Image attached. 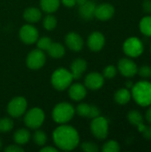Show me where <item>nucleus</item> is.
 Returning a JSON list of instances; mask_svg holds the SVG:
<instances>
[{"label":"nucleus","mask_w":151,"mask_h":152,"mask_svg":"<svg viewBox=\"0 0 151 152\" xmlns=\"http://www.w3.org/2000/svg\"><path fill=\"white\" fill-rule=\"evenodd\" d=\"M127 118H128V121L130 122V124H132L133 126H135L136 127L144 123V118L142 115L141 112H139L138 110H131L128 112L127 114Z\"/></svg>","instance_id":"obj_24"},{"label":"nucleus","mask_w":151,"mask_h":152,"mask_svg":"<svg viewBox=\"0 0 151 152\" xmlns=\"http://www.w3.org/2000/svg\"><path fill=\"white\" fill-rule=\"evenodd\" d=\"M138 74L144 78L151 77V67L150 65H143L138 69Z\"/></svg>","instance_id":"obj_34"},{"label":"nucleus","mask_w":151,"mask_h":152,"mask_svg":"<svg viewBox=\"0 0 151 152\" xmlns=\"http://www.w3.org/2000/svg\"><path fill=\"white\" fill-rule=\"evenodd\" d=\"M115 13V8L112 4L104 3L96 6L94 17L100 20H108L113 17Z\"/></svg>","instance_id":"obj_15"},{"label":"nucleus","mask_w":151,"mask_h":152,"mask_svg":"<svg viewBox=\"0 0 151 152\" xmlns=\"http://www.w3.org/2000/svg\"><path fill=\"white\" fill-rule=\"evenodd\" d=\"M2 144H3V143H2V141H1V139H0V149H1V147H2Z\"/></svg>","instance_id":"obj_44"},{"label":"nucleus","mask_w":151,"mask_h":152,"mask_svg":"<svg viewBox=\"0 0 151 152\" xmlns=\"http://www.w3.org/2000/svg\"><path fill=\"white\" fill-rule=\"evenodd\" d=\"M81 149L85 152H97L99 151L98 145L92 142H85L81 144Z\"/></svg>","instance_id":"obj_33"},{"label":"nucleus","mask_w":151,"mask_h":152,"mask_svg":"<svg viewBox=\"0 0 151 152\" xmlns=\"http://www.w3.org/2000/svg\"><path fill=\"white\" fill-rule=\"evenodd\" d=\"M85 1H86V0H77V4L78 5H80V4H84Z\"/></svg>","instance_id":"obj_43"},{"label":"nucleus","mask_w":151,"mask_h":152,"mask_svg":"<svg viewBox=\"0 0 151 152\" xmlns=\"http://www.w3.org/2000/svg\"><path fill=\"white\" fill-rule=\"evenodd\" d=\"M23 18L28 23H35L39 21L42 18V12L36 7H28L25 9L23 12Z\"/></svg>","instance_id":"obj_19"},{"label":"nucleus","mask_w":151,"mask_h":152,"mask_svg":"<svg viewBox=\"0 0 151 152\" xmlns=\"http://www.w3.org/2000/svg\"><path fill=\"white\" fill-rule=\"evenodd\" d=\"M90 128L93 135L99 140L106 139L109 134V122L104 117L99 116L93 118Z\"/></svg>","instance_id":"obj_7"},{"label":"nucleus","mask_w":151,"mask_h":152,"mask_svg":"<svg viewBox=\"0 0 151 152\" xmlns=\"http://www.w3.org/2000/svg\"><path fill=\"white\" fill-rule=\"evenodd\" d=\"M123 51L127 56L137 58L142 54L144 51V45L140 38L136 37H131L124 42Z\"/></svg>","instance_id":"obj_6"},{"label":"nucleus","mask_w":151,"mask_h":152,"mask_svg":"<svg viewBox=\"0 0 151 152\" xmlns=\"http://www.w3.org/2000/svg\"><path fill=\"white\" fill-rule=\"evenodd\" d=\"M5 152H23L24 149L22 147H20V145L17 144H12V145H9L4 149Z\"/></svg>","instance_id":"obj_36"},{"label":"nucleus","mask_w":151,"mask_h":152,"mask_svg":"<svg viewBox=\"0 0 151 152\" xmlns=\"http://www.w3.org/2000/svg\"><path fill=\"white\" fill-rule=\"evenodd\" d=\"M66 45L74 52H79L84 47V39L76 32H69L65 37Z\"/></svg>","instance_id":"obj_14"},{"label":"nucleus","mask_w":151,"mask_h":152,"mask_svg":"<svg viewBox=\"0 0 151 152\" xmlns=\"http://www.w3.org/2000/svg\"><path fill=\"white\" fill-rule=\"evenodd\" d=\"M58 151L56 148H53L52 146H43V148L40 150L41 152H56Z\"/></svg>","instance_id":"obj_40"},{"label":"nucleus","mask_w":151,"mask_h":152,"mask_svg":"<svg viewBox=\"0 0 151 152\" xmlns=\"http://www.w3.org/2000/svg\"><path fill=\"white\" fill-rule=\"evenodd\" d=\"M45 118V114L44 110L40 108L35 107L30 109L24 116V124L27 127L30 129L39 128Z\"/></svg>","instance_id":"obj_5"},{"label":"nucleus","mask_w":151,"mask_h":152,"mask_svg":"<svg viewBox=\"0 0 151 152\" xmlns=\"http://www.w3.org/2000/svg\"><path fill=\"white\" fill-rule=\"evenodd\" d=\"M87 69V62L82 59L77 58L70 65V72L74 79H78L82 77L83 73Z\"/></svg>","instance_id":"obj_18"},{"label":"nucleus","mask_w":151,"mask_h":152,"mask_svg":"<svg viewBox=\"0 0 151 152\" xmlns=\"http://www.w3.org/2000/svg\"><path fill=\"white\" fill-rule=\"evenodd\" d=\"M131 89L132 97L138 105L142 107H147L151 105L150 82L140 81L136 84H133Z\"/></svg>","instance_id":"obj_2"},{"label":"nucleus","mask_w":151,"mask_h":152,"mask_svg":"<svg viewBox=\"0 0 151 152\" xmlns=\"http://www.w3.org/2000/svg\"><path fill=\"white\" fill-rule=\"evenodd\" d=\"M131 98H132V94L129 91V89H127L126 87L117 90L114 94V100L119 105L127 104L131 101Z\"/></svg>","instance_id":"obj_20"},{"label":"nucleus","mask_w":151,"mask_h":152,"mask_svg":"<svg viewBox=\"0 0 151 152\" xmlns=\"http://www.w3.org/2000/svg\"><path fill=\"white\" fill-rule=\"evenodd\" d=\"M117 69L122 76L125 77H133L138 73L137 64L129 58H122L117 63Z\"/></svg>","instance_id":"obj_11"},{"label":"nucleus","mask_w":151,"mask_h":152,"mask_svg":"<svg viewBox=\"0 0 151 152\" xmlns=\"http://www.w3.org/2000/svg\"><path fill=\"white\" fill-rule=\"evenodd\" d=\"M75 113L76 110L70 103L61 102L53 108L52 117L54 122L61 125L70 121L73 118Z\"/></svg>","instance_id":"obj_3"},{"label":"nucleus","mask_w":151,"mask_h":152,"mask_svg":"<svg viewBox=\"0 0 151 152\" xmlns=\"http://www.w3.org/2000/svg\"><path fill=\"white\" fill-rule=\"evenodd\" d=\"M133 83L132 81H128V82L125 84V87H126L127 89H131V88L133 87Z\"/></svg>","instance_id":"obj_42"},{"label":"nucleus","mask_w":151,"mask_h":152,"mask_svg":"<svg viewBox=\"0 0 151 152\" xmlns=\"http://www.w3.org/2000/svg\"><path fill=\"white\" fill-rule=\"evenodd\" d=\"M37 48L42 50V51H47L48 48L50 47L51 44L53 43L52 39L49 37H38L37 41L36 42Z\"/></svg>","instance_id":"obj_30"},{"label":"nucleus","mask_w":151,"mask_h":152,"mask_svg":"<svg viewBox=\"0 0 151 152\" xmlns=\"http://www.w3.org/2000/svg\"><path fill=\"white\" fill-rule=\"evenodd\" d=\"M101 151L103 152H118L120 151V145L117 142L110 140L102 146Z\"/></svg>","instance_id":"obj_29"},{"label":"nucleus","mask_w":151,"mask_h":152,"mask_svg":"<svg viewBox=\"0 0 151 152\" xmlns=\"http://www.w3.org/2000/svg\"><path fill=\"white\" fill-rule=\"evenodd\" d=\"M87 94L86 87L85 85H82L80 83H75L71 84L69 87V98L75 102L82 101L85 98Z\"/></svg>","instance_id":"obj_16"},{"label":"nucleus","mask_w":151,"mask_h":152,"mask_svg":"<svg viewBox=\"0 0 151 152\" xmlns=\"http://www.w3.org/2000/svg\"><path fill=\"white\" fill-rule=\"evenodd\" d=\"M101 116V110L100 109L95 106V105H91L90 106V111H89V115H88V118H97Z\"/></svg>","instance_id":"obj_35"},{"label":"nucleus","mask_w":151,"mask_h":152,"mask_svg":"<svg viewBox=\"0 0 151 152\" xmlns=\"http://www.w3.org/2000/svg\"><path fill=\"white\" fill-rule=\"evenodd\" d=\"M143 12L146 13H151V0H145L142 4Z\"/></svg>","instance_id":"obj_37"},{"label":"nucleus","mask_w":151,"mask_h":152,"mask_svg":"<svg viewBox=\"0 0 151 152\" xmlns=\"http://www.w3.org/2000/svg\"><path fill=\"white\" fill-rule=\"evenodd\" d=\"M46 61V56L44 51L40 49L32 50L26 58V64L30 69H41Z\"/></svg>","instance_id":"obj_9"},{"label":"nucleus","mask_w":151,"mask_h":152,"mask_svg":"<svg viewBox=\"0 0 151 152\" xmlns=\"http://www.w3.org/2000/svg\"><path fill=\"white\" fill-rule=\"evenodd\" d=\"M145 118H146L147 122H148L149 124H150L151 125V107L150 108H149V110L146 111V114H145Z\"/></svg>","instance_id":"obj_41"},{"label":"nucleus","mask_w":151,"mask_h":152,"mask_svg":"<svg viewBox=\"0 0 151 152\" xmlns=\"http://www.w3.org/2000/svg\"><path fill=\"white\" fill-rule=\"evenodd\" d=\"M105 45V37L99 31H94L90 34L87 38V45L93 52L101 51Z\"/></svg>","instance_id":"obj_13"},{"label":"nucleus","mask_w":151,"mask_h":152,"mask_svg":"<svg viewBox=\"0 0 151 152\" xmlns=\"http://www.w3.org/2000/svg\"><path fill=\"white\" fill-rule=\"evenodd\" d=\"M73 77L70 70H68L63 68L57 69L54 70L51 77V83L53 86L58 91H64L69 87L72 84Z\"/></svg>","instance_id":"obj_4"},{"label":"nucleus","mask_w":151,"mask_h":152,"mask_svg":"<svg viewBox=\"0 0 151 152\" xmlns=\"http://www.w3.org/2000/svg\"><path fill=\"white\" fill-rule=\"evenodd\" d=\"M28 102L24 97H14L7 105V112L12 118H20L26 112Z\"/></svg>","instance_id":"obj_8"},{"label":"nucleus","mask_w":151,"mask_h":152,"mask_svg":"<svg viewBox=\"0 0 151 152\" xmlns=\"http://www.w3.org/2000/svg\"><path fill=\"white\" fill-rule=\"evenodd\" d=\"M104 85V77L99 72H91L85 78V86L90 90H99Z\"/></svg>","instance_id":"obj_12"},{"label":"nucleus","mask_w":151,"mask_h":152,"mask_svg":"<svg viewBox=\"0 0 151 152\" xmlns=\"http://www.w3.org/2000/svg\"><path fill=\"white\" fill-rule=\"evenodd\" d=\"M142 133L143 137L146 140H151V126H146V127L144 128V130Z\"/></svg>","instance_id":"obj_38"},{"label":"nucleus","mask_w":151,"mask_h":152,"mask_svg":"<svg viewBox=\"0 0 151 152\" xmlns=\"http://www.w3.org/2000/svg\"><path fill=\"white\" fill-rule=\"evenodd\" d=\"M95 8H96V5L93 2L86 0L84 4L79 5V8H78L79 15L84 20H92L94 17Z\"/></svg>","instance_id":"obj_17"},{"label":"nucleus","mask_w":151,"mask_h":152,"mask_svg":"<svg viewBox=\"0 0 151 152\" xmlns=\"http://www.w3.org/2000/svg\"><path fill=\"white\" fill-rule=\"evenodd\" d=\"M150 52H151V45H150Z\"/></svg>","instance_id":"obj_45"},{"label":"nucleus","mask_w":151,"mask_h":152,"mask_svg":"<svg viewBox=\"0 0 151 152\" xmlns=\"http://www.w3.org/2000/svg\"><path fill=\"white\" fill-rule=\"evenodd\" d=\"M117 73V69L114 66V65H108L105 67V69H103V73H102V76L105 77V78H113L116 77Z\"/></svg>","instance_id":"obj_32"},{"label":"nucleus","mask_w":151,"mask_h":152,"mask_svg":"<svg viewBox=\"0 0 151 152\" xmlns=\"http://www.w3.org/2000/svg\"><path fill=\"white\" fill-rule=\"evenodd\" d=\"M30 140V133L28 129L20 128L13 134V141L16 144L24 145Z\"/></svg>","instance_id":"obj_21"},{"label":"nucleus","mask_w":151,"mask_h":152,"mask_svg":"<svg viewBox=\"0 0 151 152\" xmlns=\"http://www.w3.org/2000/svg\"><path fill=\"white\" fill-rule=\"evenodd\" d=\"M61 4V0H40L41 9L47 12L52 13L58 10Z\"/></svg>","instance_id":"obj_23"},{"label":"nucleus","mask_w":151,"mask_h":152,"mask_svg":"<svg viewBox=\"0 0 151 152\" xmlns=\"http://www.w3.org/2000/svg\"><path fill=\"white\" fill-rule=\"evenodd\" d=\"M61 3L67 7H73L77 4V0H61Z\"/></svg>","instance_id":"obj_39"},{"label":"nucleus","mask_w":151,"mask_h":152,"mask_svg":"<svg viewBox=\"0 0 151 152\" xmlns=\"http://www.w3.org/2000/svg\"><path fill=\"white\" fill-rule=\"evenodd\" d=\"M46 52L48 53V54L52 58L60 59V58L64 56V54H65V48H64V46L61 43L53 42Z\"/></svg>","instance_id":"obj_22"},{"label":"nucleus","mask_w":151,"mask_h":152,"mask_svg":"<svg viewBox=\"0 0 151 152\" xmlns=\"http://www.w3.org/2000/svg\"><path fill=\"white\" fill-rule=\"evenodd\" d=\"M33 141L37 146H44L45 145L47 142V135L42 130H36L35 131L33 134Z\"/></svg>","instance_id":"obj_26"},{"label":"nucleus","mask_w":151,"mask_h":152,"mask_svg":"<svg viewBox=\"0 0 151 152\" xmlns=\"http://www.w3.org/2000/svg\"><path fill=\"white\" fill-rule=\"evenodd\" d=\"M13 128V121L10 118H0V133H8Z\"/></svg>","instance_id":"obj_27"},{"label":"nucleus","mask_w":151,"mask_h":152,"mask_svg":"<svg viewBox=\"0 0 151 152\" xmlns=\"http://www.w3.org/2000/svg\"><path fill=\"white\" fill-rule=\"evenodd\" d=\"M38 30L30 24L23 25L19 31L20 39L27 45L35 44L38 39Z\"/></svg>","instance_id":"obj_10"},{"label":"nucleus","mask_w":151,"mask_h":152,"mask_svg":"<svg viewBox=\"0 0 151 152\" xmlns=\"http://www.w3.org/2000/svg\"><path fill=\"white\" fill-rule=\"evenodd\" d=\"M140 30L146 37H151V16L143 17L140 21Z\"/></svg>","instance_id":"obj_25"},{"label":"nucleus","mask_w":151,"mask_h":152,"mask_svg":"<svg viewBox=\"0 0 151 152\" xmlns=\"http://www.w3.org/2000/svg\"><path fill=\"white\" fill-rule=\"evenodd\" d=\"M53 138L55 145L66 151L75 150L79 144V134L77 131L65 124H61L56 127L53 134Z\"/></svg>","instance_id":"obj_1"},{"label":"nucleus","mask_w":151,"mask_h":152,"mask_svg":"<svg viewBox=\"0 0 151 152\" xmlns=\"http://www.w3.org/2000/svg\"><path fill=\"white\" fill-rule=\"evenodd\" d=\"M90 106L86 103H80L77 106V109L75 110L77 114L83 118H88L89 111H90Z\"/></svg>","instance_id":"obj_31"},{"label":"nucleus","mask_w":151,"mask_h":152,"mask_svg":"<svg viewBox=\"0 0 151 152\" xmlns=\"http://www.w3.org/2000/svg\"><path fill=\"white\" fill-rule=\"evenodd\" d=\"M56 25H57V20L53 15L48 14L44 18L43 26L46 30H53V28H55Z\"/></svg>","instance_id":"obj_28"}]
</instances>
